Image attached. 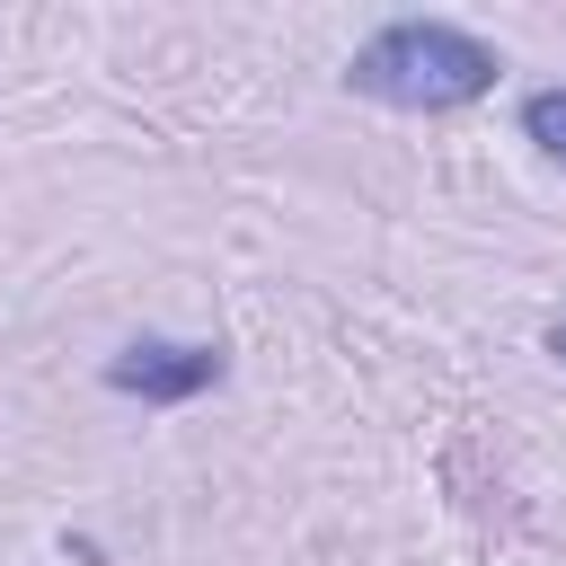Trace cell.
<instances>
[{"mask_svg":"<svg viewBox=\"0 0 566 566\" xmlns=\"http://www.w3.org/2000/svg\"><path fill=\"white\" fill-rule=\"evenodd\" d=\"M504 80V53L451 18H389L371 44H354L345 88L398 115H460Z\"/></svg>","mask_w":566,"mask_h":566,"instance_id":"6da1fadb","label":"cell"},{"mask_svg":"<svg viewBox=\"0 0 566 566\" xmlns=\"http://www.w3.org/2000/svg\"><path fill=\"white\" fill-rule=\"evenodd\" d=\"M230 380V345H177V336H133L124 354H106V389L115 398H142V407H186L203 389Z\"/></svg>","mask_w":566,"mask_h":566,"instance_id":"7a4b0ae2","label":"cell"},{"mask_svg":"<svg viewBox=\"0 0 566 566\" xmlns=\"http://www.w3.org/2000/svg\"><path fill=\"white\" fill-rule=\"evenodd\" d=\"M522 142H539V159L566 168V88H531L522 97Z\"/></svg>","mask_w":566,"mask_h":566,"instance_id":"3957f363","label":"cell"},{"mask_svg":"<svg viewBox=\"0 0 566 566\" xmlns=\"http://www.w3.org/2000/svg\"><path fill=\"white\" fill-rule=\"evenodd\" d=\"M539 345H548V354L566 363V318H548V336H539Z\"/></svg>","mask_w":566,"mask_h":566,"instance_id":"277c9868","label":"cell"}]
</instances>
